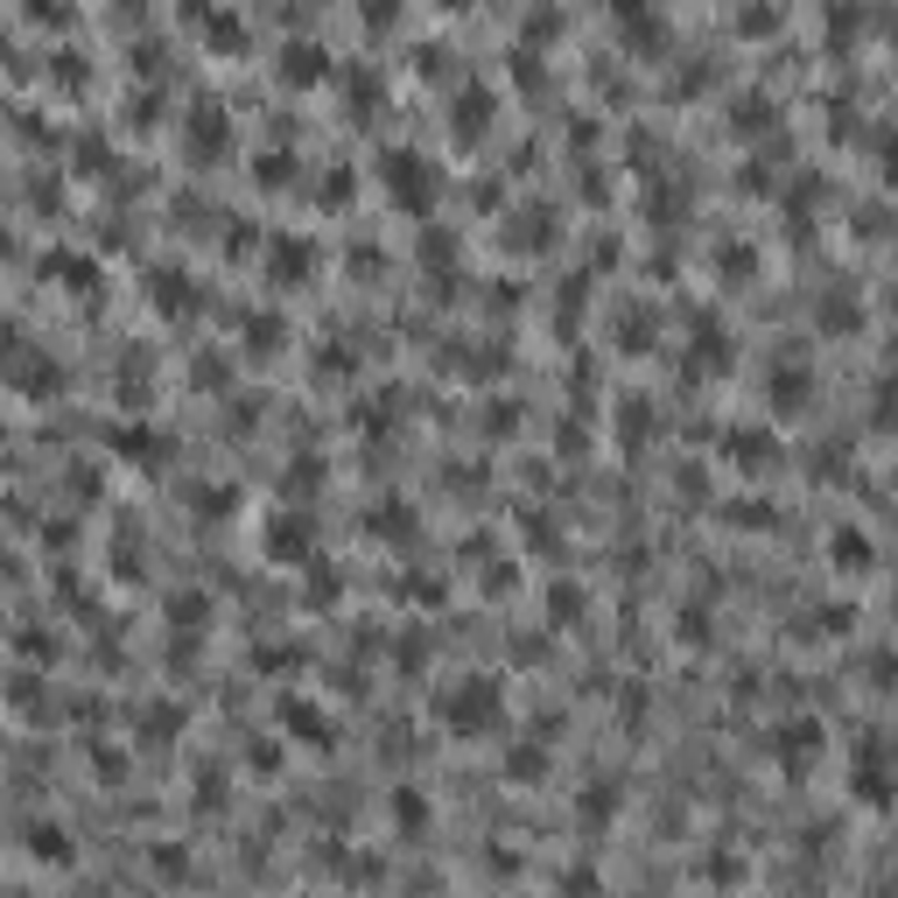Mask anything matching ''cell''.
Instances as JSON below:
<instances>
[{"label": "cell", "instance_id": "1", "mask_svg": "<svg viewBox=\"0 0 898 898\" xmlns=\"http://www.w3.org/2000/svg\"><path fill=\"white\" fill-rule=\"evenodd\" d=\"M387 190L401 197L407 211H428L436 190H442V169L422 155V147H387Z\"/></svg>", "mask_w": 898, "mask_h": 898}, {"label": "cell", "instance_id": "2", "mask_svg": "<svg viewBox=\"0 0 898 898\" xmlns=\"http://www.w3.org/2000/svg\"><path fill=\"white\" fill-rule=\"evenodd\" d=\"M218 141H232V120L211 106V98H204V106H190V155H211Z\"/></svg>", "mask_w": 898, "mask_h": 898}, {"label": "cell", "instance_id": "3", "mask_svg": "<svg viewBox=\"0 0 898 898\" xmlns=\"http://www.w3.org/2000/svg\"><path fill=\"white\" fill-rule=\"evenodd\" d=\"M323 71H330V57L316 43H288V49H281V78H288V85H316Z\"/></svg>", "mask_w": 898, "mask_h": 898}, {"label": "cell", "instance_id": "4", "mask_svg": "<svg viewBox=\"0 0 898 898\" xmlns=\"http://www.w3.org/2000/svg\"><path fill=\"white\" fill-rule=\"evenodd\" d=\"M485 113H492V92L471 85V92L457 98V134H477V127H485Z\"/></svg>", "mask_w": 898, "mask_h": 898}, {"label": "cell", "instance_id": "5", "mask_svg": "<svg viewBox=\"0 0 898 898\" xmlns=\"http://www.w3.org/2000/svg\"><path fill=\"white\" fill-rule=\"evenodd\" d=\"M36 856L43 863H71V836H63V828H36Z\"/></svg>", "mask_w": 898, "mask_h": 898}, {"label": "cell", "instance_id": "6", "mask_svg": "<svg viewBox=\"0 0 898 898\" xmlns=\"http://www.w3.org/2000/svg\"><path fill=\"white\" fill-rule=\"evenodd\" d=\"M197 22L211 28V43H239V36H246V22H239V14H197Z\"/></svg>", "mask_w": 898, "mask_h": 898}]
</instances>
